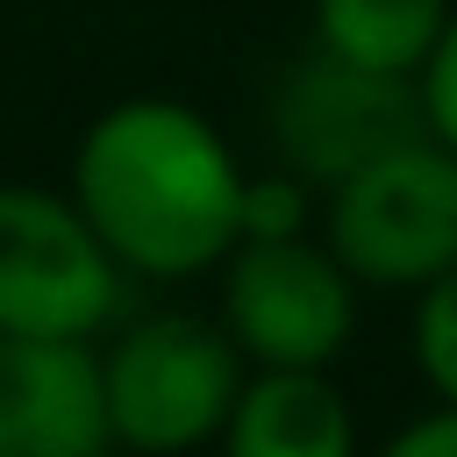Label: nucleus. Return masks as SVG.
<instances>
[{
  "mask_svg": "<svg viewBox=\"0 0 457 457\" xmlns=\"http://www.w3.org/2000/svg\"><path fill=\"white\" fill-rule=\"evenodd\" d=\"M243 171L214 114L171 93H129L79 129L64 193L129 278L186 286L236 250Z\"/></svg>",
  "mask_w": 457,
  "mask_h": 457,
  "instance_id": "obj_1",
  "label": "nucleus"
},
{
  "mask_svg": "<svg viewBox=\"0 0 457 457\" xmlns=\"http://www.w3.org/2000/svg\"><path fill=\"white\" fill-rule=\"evenodd\" d=\"M100 350V400L107 436L129 457H193L214 450L250 364L228 328L200 307H150L121 314Z\"/></svg>",
  "mask_w": 457,
  "mask_h": 457,
  "instance_id": "obj_2",
  "label": "nucleus"
},
{
  "mask_svg": "<svg viewBox=\"0 0 457 457\" xmlns=\"http://www.w3.org/2000/svg\"><path fill=\"white\" fill-rule=\"evenodd\" d=\"M321 243L364 293H421L457 264V150L428 129L321 186Z\"/></svg>",
  "mask_w": 457,
  "mask_h": 457,
  "instance_id": "obj_3",
  "label": "nucleus"
},
{
  "mask_svg": "<svg viewBox=\"0 0 457 457\" xmlns=\"http://www.w3.org/2000/svg\"><path fill=\"white\" fill-rule=\"evenodd\" d=\"M214 321L250 371H336L357 343L364 286L343 271L321 228L236 243L214 264Z\"/></svg>",
  "mask_w": 457,
  "mask_h": 457,
  "instance_id": "obj_4",
  "label": "nucleus"
},
{
  "mask_svg": "<svg viewBox=\"0 0 457 457\" xmlns=\"http://www.w3.org/2000/svg\"><path fill=\"white\" fill-rule=\"evenodd\" d=\"M129 271L71 193L0 179V336L100 343L121 321Z\"/></svg>",
  "mask_w": 457,
  "mask_h": 457,
  "instance_id": "obj_5",
  "label": "nucleus"
},
{
  "mask_svg": "<svg viewBox=\"0 0 457 457\" xmlns=\"http://www.w3.org/2000/svg\"><path fill=\"white\" fill-rule=\"evenodd\" d=\"M407 136H421L414 79H386V71L343 64V57H328L314 43L264 93L271 164L300 171L307 186H336L343 171H357L364 157H378V150H393Z\"/></svg>",
  "mask_w": 457,
  "mask_h": 457,
  "instance_id": "obj_6",
  "label": "nucleus"
},
{
  "mask_svg": "<svg viewBox=\"0 0 457 457\" xmlns=\"http://www.w3.org/2000/svg\"><path fill=\"white\" fill-rule=\"evenodd\" d=\"M0 457H114L93 343L0 336Z\"/></svg>",
  "mask_w": 457,
  "mask_h": 457,
  "instance_id": "obj_7",
  "label": "nucleus"
},
{
  "mask_svg": "<svg viewBox=\"0 0 457 457\" xmlns=\"http://www.w3.org/2000/svg\"><path fill=\"white\" fill-rule=\"evenodd\" d=\"M214 457H364V428L336 371H250Z\"/></svg>",
  "mask_w": 457,
  "mask_h": 457,
  "instance_id": "obj_8",
  "label": "nucleus"
},
{
  "mask_svg": "<svg viewBox=\"0 0 457 457\" xmlns=\"http://www.w3.org/2000/svg\"><path fill=\"white\" fill-rule=\"evenodd\" d=\"M443 21H450V0H314L307 7V43L343 57V64L414 79L428 43L443 36Z\"/></svg>",
  "mask_w": 457,
  "mask_h": 457,
  "instance_id": "obj_9",
  "label": "nucleus"
},
{
  "mask_svg": "<svg viewBox=\"0 0 457 457\" xmlns=\"http://www.w3.org/2000/svg\"><path fill=\"white\" fill-rule=\"evenodd\" d=\"M407 357L428 400H457V264L407 293Z\"/></svg>",
  "mask_w": 457,
  "mask_h": 457,
  "instance_id": "obj_10",
  "label": "nucleus"
},
{
  "mask_svg": "<svg viewBox=\"0 0 457 457\" xmlns=\"http://www.w3.org/2000/svg\"><path fill=\"white\" fill-rule=\"evenodd\" d=\"M321 228V186H307L286 164L243 171V207H236V243H271V236H307Z\"/></svg>",
  "mask_w": 457,
  "mask_h": 457,
  "instance_id": "obj_11",
  "label": "nucleus"
},
{
  "mask_svg": "<svg viewBox=\"0 0 457 457\" xmlns=\"http://www.w3.org/2000/svg\"><path fill=\"white\" fill-rule=\"evenodd\" d=\"M414 100H421V129L457 150V0H450V21L414 71Z\"/></svg>",
  "mask_w": 457,
  "mask_h": 457,
  "instance_id": "obj_12",
  "label": "nucleus"
},
{
  "mask_svg": "<svg viewBox=\"0 0 457 457\" xmlns=\"http://www.w3.org/2000/svg\"><path fill=\"white\" fill-rule=\"evenodd\" d=\"M371 457H457V400H428V407L407 414Z\"/></svg>",
  "mask_w": 457,
  "mask_h": 457,
  "instance_id": "obj_13",
  "label": "nucleus"
}]
</instances>
